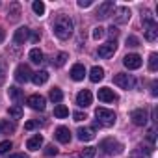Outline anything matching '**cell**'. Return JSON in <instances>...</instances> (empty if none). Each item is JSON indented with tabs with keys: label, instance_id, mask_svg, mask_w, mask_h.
<instances>
[{
	"label": "cell",
	"instance_id": "cell-35",
	"mask_svg": "<svg viewBox=\"0 0 158 158\" xmlns=\"http://www.w3.org/2000/svg\"><path fill=\"white\" fill-rule=\"evenodd\" d=\"M127 45H128V47H138V45H139V39H138L136 35H128V37H127Z\"/></svg>",
	"mask_w": 158,
	"mask_h": 158
},
{
	"label": "cell",
	"instance_id": "cell-29",
	"mask_svg": "<svg viewBox=\"0 0 158 158\" xmlns=\"http://www.w3.org/2000/svg\"><path fill=\"white\" fill-rule=\"evenodd\" d=\"M48 97H50V101H52V102H61V99H63V93H61V89H60V88H52Z\"/></svg>",
	"mask_w": 158,
	"mask_h": 158
},
{
	"label": "cell",
	"instance_id": "cell-22",
	"mask_svg": "<svg viewBox=\"0 0 158 158\" xmlns=\"http://www.w3.org/2000/svg\"><path fill=\"white\" fill-rule=\"evenodd\" d=\"M8 13L11 15V17H10L11 21H17V19L21 17V4H19V2H11L10 8H8Z\"/></svg>",
	"mask_w": 158,
	"mask_h": 158
},
{
	"label": "cell",
	"instance_id": "cell-7",
	"mask_svg": "<svg viewBox=\"0 0 158 158\" xmlns=\"http://www.w3.org/2000/svg\"><path fill=\"white\" fill-rule=\"evenodd\" d=\"M114 21L117 24H125L130 21V10L125 8V6H119V8H114Z\"/></svg>",
	"mask_w": 158,
	"mask_h": 158
},
{
	"label": "cell",
	"instance_id": "cell-32",
	"mask_svg": "<svg viewBox=\"0 0 158 158\" xmlns=\"http://www.w3.org/2000/svg\"><path fill=\"white\" fill-rule=\"evenodd\" d=\"M95 156V147H86L80 152V158H93Z\"/></svg>",
	"mask_w": 158,
	"mask_h": 158
},
{
	"label": "cell",
	"instance_id": "cell-26",
	"mask_svg": "<svg viewBox=\"0 0 158 158\" xmlns=\"http://www.w3.org/2000/svg\"><path fill=\"white\" fill-rule=\"evenodd\" d=\"M54 115H56L58 119H63V117L69 115V108H67L65 104H58V106L54 108Z\"/></svg>",
	"mask_w": 158,
	"mask_h": 158
},
{
	"label": "cell",
	"instance_id": "cell-44",
	"mask_svg": "<svg viewBox=\"0 0 158 158\" xmlns=\"http://www.w3.org/2000/svg\"><path fill=\"white\" fill-rule=\"evenodd\" d=\"M10 158H28V156H26L24 152H15V154H11Z\"/></svg>",
	"mask_w": 158,
	"mask_h": 158
},
{
	"label": "cell",
	"instance_id": "cell-1",
	"mask_svg": "<svg viewBox=\"0 0 158 158\" xmlns=\"http://www.w3.org/2000/svg\"><path fill=\"white\" fill-rule=\"evenodd\" d=\"M73 21L67 17V15H60L54 23V35L58 39H69L71 34H73Z\"/></svg>",
	"mask_w": 158,
	"mask_h": 158
},
{
	"label": "cell",
	"instance_id": "cell-23",
	"mask_svg": "<svg viewBox=\"0 0 158 158\" xmlns=\"http://www.w3.org/2000/svg\"><path fill=\"white\" fill-rule=\"evenodd\" d=\"M8 95H10V99L15 101V102H21V101H23V89H19V88H15V86L8 89Z\"/></svg>",
	"mask_w": 158,
	"mask_h": 158
},
{
	"label": "cell",
	"instance_id": "cell-31",
	"mask_svg": "<svg viewBox=\"0 0 158 158\" xmlns=\"http://www.w3.org/2000/svg\"><path fill=\"white\" fill-rule=\"evenodd\" d=\"M67 58H69V54H67V52H60V54H58V58H56V61H54V65H56V67H61V65H65Z\"/></svg>",
	"mask_w": 158,
	"mask_h": 158
},
{
	"label": "cell",
	"instance_id": "cell-15",
	"mask_svg": "<svg viewBox=\"0 0 158 158\" xmlns=\"http://www.w3.org/2000/svg\"><path fill=\"white\" fill-rule=\"evenodd\" d=\"M119 97L114 93V89H110V88H101L99 89V101H102V102H115Z\"/></svg>",
	"mask_w": 158,
	"mask_h": 158
},
{
	"label": "cell",
	"instance_id": "cell-28",
	"mask_svg": "<svg viewBox=\"0 0 158 158\" xmlns=\"http://www.w3.org/2000/svg\"><path fill=\"white\" fill-rule=\"evenodd\" d=\"M149 71H151V73H156V71H158V54H156V52H152V54L149 56Z\"/></svg>",
	"mask_w": 158,
	"mask_h": 158
},
{
	"label": "cell",
	"instance_id": "cell-38",
	"mask_svg": "<svg viewBox=\"0 0 158 158\" xmlns=\"http://www.w3.org/2000/svg\"><path fill=\"white\" fill-rule=\"evenodd\" d=\"M73 117H74V121H84V119H88V115H86V114H82V112H74V114H73Z\"/></svg>",
	"mask_w": 158,
	"mask_h": 158
},
{
	"label": "cell",
	"instance_id": "cell-33",
	"mask_svg": "<svg viewBox=\"0 0 158 158\" xmlns=\"http://www.w3.org/2000/svg\"><path fill=\"white\" fill-rule=\"evenodd\" d=\"M13 147V143L10 141V139H6V141H0V154H6L10 149Z\"/></svg>",
	"mask_w": 158,
	"mask_h": 158
},
{
	"label": "cell",
	"instance_id": "cell-25",
	"mask_svg": "<svg viewBox=\"0 0 158 158\" xmlns=\"http://www.w3.org/2000/svg\"><path fill=\"white\" fill-rule=\"evenodd\" d=\"M10 132H15V125L10 121L0 119V134H10Z\"/></svg>",
	"mask_w": 158,
	"mask_h": 158
},
{
	"label": "cell",
	"instance_id": "cell-24",
	"mask_svg": "<svg viewBox=\"0 0 158 158\" xmlns=\"http://www.w3.org/2000/svg\"><path fill=\"white\" fill-rule=\"evenodd\" d=\"M8 114H10V117H13V119H21V117H23V106H21V104H13V106L8 108Z\"/></svg>",
	"mask_w": 158,
	"mask_h": 158
},
{
	"label": "cell",
	"instance_id": "cell-3",
	"mask_svg": "<svg viewBox=\"0 0 158 158\" xmlns=\"http://www.w3.org/2000/svg\"><path fill=\"white\" fill-rule=\"evenodd\" d=\"M99 149L104 152V154H108V156H117V154H121L123 152V143L121 141H117V139H114V138H106V139H102L101 141V145H99Z\"/></svg>",
	"mask_w": 158,
	"mask_h": 158
},
{
	"label": "cell",
	"instance_id": "cell-8",
	"mask_svg": "<svg viewBox=\"0 0 158 158\" xmlns=\"http://www.w3.org/2000/svg\"><path fill=\"white\" fill-rule=\"evenodd\" d=\"M26 104L32 108V110H37V112H43L45 110V106H47V101H45V97H41V95H30L28 97V101H26Z\"/></svg>",
	"mask_w": 158,
	"mask_h": 158
},
{
	"label": "cell",
	"instance_id": "cell-18",
	"mask_svg": "<svg viewBox=\"0 0 158 158\" xmlns=\"http://www.w3.org/2000/svg\"><path fill=\"white\" fill-rule=\"evenodd\" d=\"M56 139L60 143H69L71 141V130L67 127H58L56 128Z\"/></svg>",
	"mask_w": 158,
	"mask_h": 158
},
{
	"label": "cell",
	"instance_id": "cell-10",
	"mask_svg": "<svg viewBox=\"0 0 158 158\" xmlns=\"http://www.w3.org/2000/svg\"><path fill=\"white\" fill-rule=\"evenodd\" d=\"M115 50H117V43H115V41H108V43H104V45L99 47L97 54H99L101 58H110V56L115 54Z\"/></svg>",
	"mask_w": 158,
	"mask_h": 158
},
{
	"label": "cell",
	"instance_id": "cell-4",
	"mask_svg": "<svg viewBox=\"0 0 158 158\" xmlns=\"http://www.w3.org/2000/svg\"><path fill=\"white\" fill-rule=\"evenodd\" d=\"M95 117H97V123L102 125V127H112L115 123V114L108 108H97L95 110Z\"/></svg>",
	"mask_w": 158,
	"mask_h": 158
},
{
	"label": "cell",
	"instance_id": "cell-46",
	"mask_svg": "<svg viewBox=\"0 0 158 158\" xmlns=\"http://www.w3.org/2000/svg\"><path fill=\"white\" fill-rule=\"evenodd\" d=\"M2 74H4V69H2V65H0V82H2Z\"/></svg>",
	"mask_w": 158,
	"mask_h": 158
},
{
	"label": "cell",
	"instance_id": "cell-11",
	"mask_svg": "<svg viewBox=\"0 0 158 158\" xmlns=\"http://www.w3.org/2000/svg\"><path fill=\"white\" fill-rule=\"evenodd\" d=\"M123 63H125L127 69H132V71H134V69H139L143 61H141V56H139V54H127V56L123 58Z\"/></svg>",
	"mask_w": 158,
	"mask_h": 158
},
{
	"label": "cell",
	"instance_id": "cell-16",
	"mask_svg": "<svg viewBox=\"0 0 158 158\" xmlns=\"http://www.w3.org/2000/svg\"><path fill=\"white\" fill-rule=\"evenodd\" d=\"M84 76H86V67L82 63L73 65V69H71V78H73V80L80 82V80H84Z\"/></svg>",
	"mask_w": 158,
	"mask_h": 158
},
{
	"label": "cell",
	"instance_id": "cell-21",
	"mask_svg": "<svg viewBox=\"0 0 158 158\" xmlns=\"http://www.w3.org/2000/svg\"><path fill=\"white\" fill-rule=\"evenodd\" d=\"M47 80H48V73H47V71H37V73L32 74V82H34L35 86H43Z\"/></svg>",
	"mask_w": 158,
	"mask_h": 158
},
{
	"label": "cell",
	"instance_id": "cell-12",
	"mask_svg": "<svg viewBox=\"0 0 158 158\" xmlns=\"http://www.w3.org/2000/svg\"><path fill=\"white\" fill-rule=\"evenodd\" d=\"M91 101H93V95H91L89 89H82L80 93L76 95V104L80 106V108H88L91 104Z\"/></svg>",
	"mask_w": 158,
	"mask_h": 158
},
{
	"label": "cell",
	"instance_id": "cell-36",
	"mask_svg": "<svg viewBox=\"0 0 158 158\" xmlns=\"http://www.w3.org/2000/svg\"><path fill=\"white\" fill-rule=\"evenodd\" d=\"M45 154H47V156H56V154H58V149H56L54 145H47Z\"/></svg>",
	"mask_w": 158,
	"mask_h": 158
},
{
	"label": "cell",
	"instance_id": "cell-45",
	"mask_svg": "<svg viewBox=\"0 0 158 158\" xmlns=\"http://www.w3.org/2000/svg\"><path fill=\"white\" fill-rule=\"evenodd\" d=\"M4 37H6V32H4V28H0V43L4 41Z\"/></svg>",
	"mask_w": 158,
	"mask_h": 158
},
{
	"label": "cell",
	"instance_id": "cell-34",
	"mask_svg": "<svg viewBox=\"0 0 158 158\" xmlns=\"http://www.w3.org/2000/svg\"><path fill=\"white\" fill-rule=\"evenodd\" d=\"M104 34H106V32H104V28H102V26H97V28H93V34H91V35H93V39H97V41H99L101 37H104Z\"/></svg>",
	"mask_w": 158,
	"mask_h": 158
},
{
	"label": "cell",
	"instance_id": "cell-9",
	"mask_svg": "<svg viewBox=\"0 0 158 158\" xmlns=\"http://www.w3.org/2000/svg\"><path fill=\"white\" fill-rule=\"evenodd\" d=\"M130 119H132V123L136 125V127H145L147 125V110H143V108H138V110H134L132 114H130Z\"/></svg>",
	"mask_w": 158,
	"mask_h": 158
},
{
	"label": "cell",
	"instance_id": "cell-42",
	"mask_svg": "<svg viewBox=\"0 0 158 158\" xmlns=\"http://www.w3.org/2000/svg\"><path fill=\"white\" fill-rule=\"evenodd\" d=\"M30 35H32V41H34V43H37V41L41 39V34H39V32H30Z\"/></svg>",
	"mask_w": 158,
	"mask_h": 158
},
{
	"label": "cell",
	"instance_id": "cell-19",
	"mask_svg": "<svg viewBox=\"0 0 158 158\" xmlns=\"http://www.w3.org/2000/svg\"><path fill=\"white\" fill-rule=\"evenodd\" d=\"M104 78V69L102 67H99V65H95V67H91V71H89V80L91 82H101Z\"/></svg>",
	"mask_w": 158,
	"mask_h": 158
},
{
	"label": "cell",
	"instance_id": "cell-41",
	"mask_svg": "<svg viewBox=\"0 0 158 158\" xmlns=\"http://www.w3.org/2000/svg\"><path fill=\"white\" fill-rule=\"evenodd\" d=\"M93 2H91V0H78V6H80V8H89Z\"/></svg>",
	"mask_w": 158,
	"mask_h": 158
},
{
	"label": "cell",
	"instance_id": "cell-20",
	"mask_svg": "<svg viewBox=\"0 0 158 158\" xmlns=\"http://www.w3.org/2000/svg\"><path fill=\"white\" fill-rule=\"evenodd\" d=\"M41 145H43V136H39V134L32 136V138L26 141V147H28L30 151H37V149H41Z\"/></svg>",
	"mask_w": 158,
	"mask_h": 158
},
{
	"label": "cell",
	"instance_id": "cell-2",
	"mask_svg": "<svg viewBox=\"0 0 158 158\" xmlns=\"http://www.w3.org/2000/svg\"><path fill=\"white\" fill-rule=\"evenodd\" d=\"M141 23H143V30H145V39L147 41H154L158 37V24L151 17V13L147 10L141 13Z\"/></svg>",
	"mask_w": 158,
	"mask_h": 158
},
{
	"label": "cell",
	"instance_id": "cell-14",
	"mask_svg": "<svg viewBox=\"0 0 158 158\" xmlns=\"http://www.w3.org/2000/svg\"><path fill=\"white\" fill-rule=\"evenodd\" d=\"M30 28H26V26H21V28H17L15 30V34H13V41L17 43V45H23L24 41H28V37H30Z\"/></svg>",
	"mask_w": 158,
	"mask_h": 158
},
{
	"label": "cell",
	"instance_id": "cell-13",
	"mask_svg": "<svg viewBox=\"0 0 158 158\" xmlns=\"http://www.w3.org/2000/svg\"><path fill=\"white\" fill-rule=\"evenodd\" d=\"M112 11H114V2H112V0H106V2H102V4L99 6L97 17H99V19H108V17L112 15Z\"/></svg>",
	"mask_w": 158,
	"mask_h": 158
},
{
	"label": "cell",
	"instance_id": "cell-37",
	"mask_svg": "<svg viewBox=\"0 0 158 158\" xmlns=\"http://www.w3.org/2000/svg\"><path fill=\"white\" fill-rule=\"evenodd\" d=\"M108 35L112 37V41H115V37L119 35V30H117L115 26H110V28H108Z\"/></svg>",
	"mask_w": 158,
	"mask_h": 158
},
{
	"label": "cell",
	"instance_id": "cell-27",
	"mask_svg": "<svg viewBox=\"0 0 158 158\" xmlns=\"http://www.w3.org/2000/svg\"><path fill=\"white\" fill-rule=\"evenodd\" d=\"M30 60H32L34 63H43V52H41L39 48H32V50H30Z\"/></svg>",
	"mask_w": 158,
	"mask_h": 158
},
{
	"label": "cell",
	"instance_id": "cell-30",
	"mask_svg": "<svg viewBox=\"0 0 158 158\" xmlns=\"http://www.w3.org/2000/svg\"><path fill=\"white\" fill-rule=\"evenodd\" d=\"M32 10H34L35 15H43L45 13V4L41 2V0H35V2L32 4Z\"/></svg>",
	"mask_w": 158,
	"mask_h": 158
},
{
	"label": "cell",
	"instance_id": "cell-39",
	"mask_svg": "<svg viewBox=\"0 0 158 158\" xmlns=\"http://www.w3.org/2000/svg\"><path fill=\"white\" fill-rule=\"evenodd\" d=\"M35 127H39V121H28V123L24 125L26 130H32V128H35Z\"/></svg>",
	"mask_w": 158,
	"mask_h": 158
},
{
	"label": "cell",
	"instance_id": "cell-43",
	"mask_svg": "<svg viewBox=\"0 0 158 158\" xmlns=\"http://www.w3.org/2000/svg\"><path fill=\"white\" fill-rule=\"evenodd\" d=\"M147 134H149V136H147V138H149V141H151V143H154V128H151Z\"/></svg>",
	"mask_w": 158,
	"mask_h": 158
},
{
	"label": "cell",
	"instance_id": "cell-40",
	"mask_svg": "<svg viewBox=\"0 0 158 158\" xmlns=\"http://www.w3.org/2000/svg\"><path fill=\"white\" fill-rule=\"evenodd\" d=\"M156 88H158V82L154 80V82L151 84V95H152V97H156V95H158V89H156Z\"/></svg>",
	"mask_w": 158,
	"mask_h": 158
},
{
	"label": "cell",
	"instance_id": "cell-5",
	"mask_svg": "<svg viewBox=\"0 0 158 158\" xmlns=\"http://www.w3.org/2000/svg\"><path fill=\"white\" fill-rule=\"evenodd\" d=\"M32 69H30V65H26V63H21L17 69H15V80L17 82H21V84H24V82H28V80H32Z\"/></svg>",
	"mask_w": 158,
	"mask_h": 158
},
{
	"label": "cell",
	"instance_id": "cell-6",
	"mask_svg": "<svg viewBox=\"0 0 158 158\" xmlns=\"http://www.w3.org/2000/svg\"><path fill=\"white\" fill-rule=\"evenodd\" d=\"M114 84H115V86H119V88H123V89H130V88L134 86V78H132L130 74L117 73V74L114 76Z\"/></svg>",
	"mask_w": 158,
	"mask_h": 158
},
{
	"label": "cell",
	"instance_id": "cell-17",
	"mask_svg": "<svg viewBox=\"0 0 158 158\" xmlns=\"http://www.w3.org/2000/svg\"><path fill=\"white\" fill-rule=\"evenodd\" d=\"M76 134H78V139H80V141H91V139L95 138V128H91V127L78 128Z\"/></svg>",
	"mask_w": 158,
	"mask_h": 158
}]
</instances>
